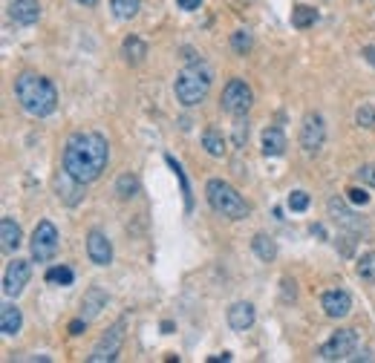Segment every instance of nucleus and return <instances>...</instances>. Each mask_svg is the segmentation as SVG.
I'll return each instance as SVG.
<instances>
[{
	"label": "nucleus",
	"mask_w": 375,
	"mask_h": 363,
	"mask_svg": "<svg viewBox=\"0 0 375 363\" xmlns=\"http://www.w3.org/2000/svg\"><path fill=\"white\" fill-rule=\"evenodd\" d=\"M107 162H110V145L101 133L96 130H81V133H72L67 145H64V159H61V167L78 179L90 185L96 182L104 170H107Z\"/></svg>",
	"instance_id": "nucleus-1"
},
{
	"label": "nucleus",
	"mask_w": 375,
	"mask_h": 363,
	"mask_svg": "<svg viewBox=\"0 0 375 363\" xmlns=\"http://www.w3.org/2000/svg\"><path fill=\"white\" fill-rule=\"evenodd\" d=\"M15 99L21 110L32 118H47L58 110V89L47 75L21 72L15 78Z\"/></svg>",
	"instance_id": "nucleus-2"
},
{
	"label": "nucleus",
	"mask_w": 375,
	"mask_h": 363,
	"mask_svg": "<svg viewBox=\"0 0 375 363\" xmlns=\"http://www.w3.org/2000/svg\"><path fill=\"white\" fill-rule=\"evenodd\" d=\"M211 69L202 67V64H188L179 75H177V84H174V93H177V101L182 107H199L205 99H208V89H211Z\"/></svg>",
	"instance_id": "nucleus-3"
},
{
	"label": "nucleus",
	"mask_w": 375,
	"mask_h": 363,
	"mask_svg": "<svg viewBox=\"0 0 375 363\" xmlns=\"http://www.w3.org/2000/svg\"><path fill=\"white\" fill-rule=\"evenodd\" d=\"M205 199L208 205H211L214 213L225 216V219H245L248 213H252V208H248V202L237 194V188H231L228 182L223 179H208V185H205Z\"/></svg>",
	"instance_id": "nucleus-4"
},
{
	"label": "nucleus",
	"mask_w": 375,
	"mask_h": 363,
	"mask_svg": "<svg viewBox=\"0 0 375 363\" xmlns=\"http://www.w3.org/2000/svg\"><path fill=\"white\" fill-rule=\"evenodd\" d=\"M29 248H32V262H50V259H55V254H58V228L50 219H40L35 225Z\"/></svg>",
	"instance_id": "nucleus-5"
},
{
	"label": "nucleus",
	"mask_w": 375,
	"mask_h": 363,
	"mask_svg": "<svg viewBox=\"0 0 375 363\" xmlns=\"http://www.w3.org/2000/svg\"><path fill=\"white\" fill-rule=\"evenodd\" d=\"M220 104H223V110H225L228 116L242 118L248 110H252V104H254V93H252V86H248L242 78H231V81L225 84V89H223Z\"/></svg>",
	"instance_id": "nucleus-6"
},
{
	"label": "nucleus",
	"mask_w": 375,
	"mask_h": 363,
	"mask_svg": "<svg viewBox=\"0 0 375 363\" xmlns=\"http://www.w3.org/2000/svg\"><path fill=\"white\" fill-rule=\"evenodd\" d=\"M358 352V335L355 329H338L323 346H320V360H352Z\"/></svg>",
	"instance_id": "nucleus-7"
},
{
	"label": "nucleus",
	"mask_w": 375,
	"mask_h": 363,
	"mask_svg": "<svg viewBox=\"0 0 375 363\" xmlns=\"http://www.w3.org/2000/svg\"><path fill=\"white\" fill-rule=\"evenodd\" d=\"M124 326H128V320H116L110 329H107V335L96 343V349H93V354H90V363H107V360H116L118 357V352H121V343H124Z\"/></svg>",
	"instance_id": "nucleus-8"
},
{
	"label": "nucleus",
	"mask_w": 375,
	"mask_h": 363,
	"mask_svg": "<svg viewBox=\"0 0 375 363\" xmlns=\"http://www.w3.org/2000/svg\"><path fill=\"white\" fill-rule=\"evenodd\" d=\"M323 142H326L323 116L320 113H306L303 116V124H301V147H303V153H309V156L320 153Z\"/></svg>",
	"instance_id": "nucleus-9"
},
{
	"label": "nucleus",
	"mask_w": 375,
	"mask_h": 363,
	"mask_svg": "<svg viewBox=\"0 0 375 363\" xmlns=\"http://www.w3.org/2000/svg\"><path fill=\"white\" fill-rule=\"evenodd\" d=\"M29 277H32V265H29L26 259H18V257H15V259L6 265V274H4V294H6V297H18V294L26 289Z\"/></svg>",
	"instance_id": "nucleus-10"
},
{
	"label": "nucleus",
	"mask_w": 375,
	"mask_h": 363,
	"mask_svg": "<svg viewBox=\"0 0 375 363\" xmlns=\"http://www.w3.org/2000/svg\"><path fill=\"white\" fill-rule=\"evenodd\" d=\"M320 308L329 320H344V317H349V311H352V297L344 289H329L320 297Z\"/></svg>",
	"instance_id": "nucleus-11"
},
{
	"label": "nucleus",
	"mask_w": 375,
	"mask_h": 363,
	"mask_svg": "<svg viewBox=\"0 0 375 363\" xmlns=\"http://www.w3.org/2000/svg\"><path fill=\"white\" fill-rule=\"evenodd\" d=\"M87 257H90V262L99 265V268H104V265L113 262V245H110V240H107L104 231L93 228V231L87 234Z\"/></svg>",
	"instance_id": "nucleus-12"
},
{
	"label": "nucleus",
	"mask_w": 375,
	"mask_h": 363,
	"mask_svg": "<svg viewBox=\"0 0 375 363\" xmlns=\"http://www.w3.org/2000/svg\"><path fill=\"white\" fill-rule=\"evenodd\" d=\"M228 326L234 329V332H248L254 326V320H257V311H254V306L252 303H245V300H240V303H234L231 308H228Z\"/></svg>",
	"instance_id": "nucleus-13"
},
{
	"label": "nucleus",
	"mask_w": 375,
	"mask_h": 363,
	"mask_svg": "<svg viewBox=\"0 0 375 363\" xmlns=\"http://www.w3.org/2000/svg\"><path fill=\"white\" fill-rule=\"evenodd\" d=\"M9 18L21 26H32L40 18V4L38 0H9Z\"/></svg>",
	"instance_id": "nucleus-14"
},
{
	"label": "nucleus",
	"mask_w": 375,
	"mask_h": 363,
	"mask_svg": "<svg viewBox=\"0 0 375 363\" xmlns=\"http://www.w3.org/2000/svg\"><path fill=\"white\" fill-rule=\"evenodd\" d=\"M104 306H107V291L93 286L84 291V297H81V317H84V320H96Z\"/></svg>",
	"instance_id": "nucleus-15"
},
{
	"label": "nucleus",
	"mask_w": 375,
	"mask_h": 363,
	"mask_svg": "<svg viewBox=\"0 0 375 363\" xmlns=\"http://www.w3.org/2000/svg\"><path fill=\"white\" fill-rule=\"evenodd\" d=\"M55 185H58V196H61L67 205H78L81 196H84V194H81V191H84V182L72 179L64 167H61V173H58V182H55Z\"/></svg>",
	"instance_id": "nucleus-16"
},
{
	"label": "nucleus",
	"mask_w": 375,
	"mask_h": 363,
	"mask_svg": "<svg viewBox=\"0 0 375 363\" xmlns=\"http://www.w3.org/2000/svg\"><path fill=\"white\" fill-rule=\"evenodd\" d=\"M0 240H4V254H15L23 242V231L21 225L12 219V216H4L0 219Z\"/></svg>",
	"instance_id": "nucleus-17"
},
{
	"label": "nucleus",
	"mask_w": 375,
	"mask_h": 363,
	"mask_svg": "<svg viewBox=\"0 0 375 363\" xmlns=\"http://www.w3.org/2000/svg\"><path fill=\"white\" fill-rule=\"evenodd\" d=\"M23 326V314L15 303H4L0 306V332H4L6 337H15Z\"/></svg>",
	"instance_id": "nucleus-18"
},
{
	"label": "nucleus",
	"mask_w": 375,
	"mask_h": 363,
	"mask_svg": "<svg viewBox=\"0 0 375 363\" xmlns=\"http://www.w3.org/2000/svg\"><path fill=\"white\" fill-rule=\"evenodd\" d=\"M286 153V133L280 127H266L263 130V156L277 159Z\"/></svg>",
	"instance_id": "nucleus-19"
},
{
	"label": "nucleus",
	"mask_w": 375,
	"mask_h": 363,
	"mask_svg": "<svg viewBox=\"0 0 375 363\" xmlns=\"http://www.w3.org/2000/svg\"><path fill=\"white\" fill-rule=\"evenodd\" d=\"M202 147L208 156H214V159H223L228 153V145H225V135L217 130V127H208L202 133Z\"/></svg>",
	"instance_id": "nucleus-20"
},
{
	"label": "nucleus",
	"mask_w": 375,
	"mask_h": 363,
	"mask_svg": "<svg viewBox=\"0 0 375 363\" xmlns=\"http://www.w3.org/2000/svg\"><path fill=\"white\" fill-rule=\"evenodd\" d=\"M121 52H124V61L136 67V64H142L147 58V43L139 35H128L124 43H121Z\"/></svg>",
	"instance_id": "nucleus-21"
},
{
	"label": "nucleus",
	"mask_w": 375,
	"mask_h": 363,
	"mask_svg": "<svg viewBox=\"0 0 375 363\" xmlns=\"http://www.w3.org/2000/svg\"><path fill=\"white\" fill-rule=\"evenodd\" d=\"M252 251H254L263 262H272V259L277 257V245H274V240H272L269 234H254V240H252Z\"/></svg>",
	"instance_id": "nucleus-22"
},
{
	"label": "nucleus",
	"mask_w": 375,
	"mask_h": 363,
	"mask_svg": "<svg viewBox=\"0 0 375 363\" xmlns=\"http://www.w3.org/2000/svg\"><path fill=\"white\" fill-rule=\"evenodd\" d=\"M139 9H142V0H110V12H113L118 21L136 18Z\"/></svg>",
	"instance_id": "nucleus-23"
},
{
	"label": "nucleus",
	"mask_w": 375,
	"mask_h": 363,
	"mask_svg": "<svg viewBox=\"0 0 375 363\" xmlns=\"http://www.w3.org/2000/svg\"><path fill=\"white\" fill-rule=\"evenodd\" d=\"M116 194H118V199H133L136 194H139V182H136V176L133 173H121L118 179H116Z\"/></svg>",
	"instance_id": "nucleus-24"
},
{
	"label": "nucleus",
	"mask_w": 375,
	"mask_h": 363,
	"mask_svg": "<svg viewBox=\"0 0 375 363\" xmlns=\"http://www.w3.org/2000/svg\"><path fill=\"white\" fill-rule=\"evenodd\" d=\"M315 21H318V12H315L312 6H306V4H301V6L291 9V26H298V29H309Z\"/></svg>",
	"instance_id": "nucleus-25"
},
{
	"label": "nucleus",
	"mask_w": 375,
	"mask_h": 363,
	"mask_svg": "<svg viewBox=\"0 0 375 363\" xmlns=\"http://www.w3.org/2000/svg\"><path fill=\"white\" fill-rule=\"evenodd\" d=\"M355 271H358V277L364 280V283H375V251H366V254H361L358 257V265H355Z\"/></svg>",
	"instance_id": "nucleus-26"
},
{
	"label": "nucleus",
	"mask_w": 375,
	"mask_h": 363,
	"mask_svg": "<svg viewBox=\"0 0 375 363\" xmlns=\"http://www.w3.org/2000/svg\"><path fill=\"white\" fill-rule=\"evenodd\" d=\"M72 280H75V274H72V268H67V265H52V268L47 271V283H50V286L67 289V286H72Z\"/></svg>",
	"instance_id": "nucleus-27"
},
{
	"label": "nucleus",
	"mask_w": 375,
	"mask_h": 363,
	"mask_svg": "<svg viewBox=\"0 0 375 363\" xmlns=\"http://www.w3.org/2000/svg\"><path fill=\"white\" fill-rule=\"evenodd\" d=\"M164 162L174 167V173H177V179H179V185H182V194H185V211H191V208H194V196H191V185H188V176H185L182 164H179L174 156H164Z\"/></svg>",
	"instance_id": "nucleus-28"
},
{
	"label": "nucleus",
	"mask_w": 375,
	"mask_h": 363,
	"mask_svg": "<svg viewBox=\"0 0 375 363\" xmlns=\"http://www.w3.org/2000/svg\"><path fill=\"white\" fill-rule=\"evenodd\" d=\"M252 32H245V29H237L234 35H231V50L237 52V55H245L248 50H252Z\"/></svg>",
	"instance_id": "nucleus-29"
},
{
	"label": "nucleus",
	"mask_w": 375,
	"mask_h": 363,
	"mask_svg": "<svg viewBox=\"0 0 375 363\" xmlns=\"http://www.w3.org/2000/svg\"><path fill=\"white\" fill-rule=\"evenodd\" d=\"M329 213L335 216L341 225H349V228H355V225H358V222L352 219V213L344 208V202H338V199H329Z\"/></svg>",
	"instance_id": "nucleus-30"
},
{
	"label": "nucleus",
	"mask_w": 375,
	"mask_h": 363,
	"mask_svg": "<svg viewBox=\"0 0 375 363\" xmlns=\"http://www.w3.org/2000/svg\"><path fill=\"white\" fill-rule=\"evenodd\" d=\"M355 121H358V127H364V130H375V107H372V104H361L358 113H355Z\"/></svg>",
	"instance_id": "nucleus-31"
},
{
	"label": "nucleus",
	"mask_w": 375,
	"mask_h": 363,
	"mask_svg": "<svg viewBox=\"0 0 375 363\" xmlns=\"http://www.w3.org/2000/svg\"><path fill=\"white\" fill-rule=\"evenodd\" d=\"M289 211H295V213H303L306 208H309V194L306 191H291L289 194Z\"/></svg>",
	"instance_id": "nucleus-32"
},
{
	"label": "nucleus",
	"mask_w": 375,
	"mask_h": 363,
	"mask_svg": "<svg viewBox=\"0 0 375 363\" xmlns=\"http://www.w3.org/2000/svg\"><path fill=\"white\" fill-rule=\"evenodd\" d=\"M245 142H248V121H245V116H242V118H237V124H234V147H245Z\"/></svg>",
	"instance_id": "nucleus-33"
},
{
	"label": "nucleus",
	"mask_w": 375,
	"mask_h": 363,
	"mask_svg": "<svg viewBox=\"0 0 375 363\" xmlns=\"http://www.w3.org/2000/svg\"><path fill=\"white\" fill-rule=\"evenodd\" d=\"M358 179L364 182V185L375 188V164H361V167H358Z\"/></svg>",
	"instance_id": "nucleus-34"
},
{
	"label": "nucleus",
	"mask_w": 375,
	"mask_h": 363,
	"mask_svg": "<svg viewBox=\"0 0 375 363\" xmlns=\"http://www.w3.org/2000/svg\"><path fill=\"white\" fill-rule=\"evenodd\" d=\"M347 194H349V202H352V205H366V202H369V194H366L364 188H349Z\"/></svg>",
	"instance_id": "nucleus-35"
},
{
	"label": "nucleus",
	"mask_w": 375,
	"mask_h": 363,
	"mask_svg": "<svg viewBox=\"0 0 375 363\" xmlns=\"http://www.w3.org/2000/svg\"><path fill=\"white\" fill-rule=\"evenodd\" d=\"M87 323H90V320H84V317H78V320H72V323H69V335H81V332L87 329Z\"/></svg>",
	"instance_id": "nucleus-36"
},
{
	"label": "nucleus",
	"mask_w": 375,
	"mask_h": 363,
	"mask_svg": "<svg viewBox=\"0 0 375 363\" xmlns=\"http://www.w3.org/2000/svg\"><path fill=\"white\" fill-rule=\"evenodd\" d=\"M177 6H179V9H185V12H194V9H199V6H202V0H177Z\"/></svg>",
	"instance_id": "nucleus-37"
},
{
	"label": "nucleus",
	"mask_w": 375,
	"mask_h": 363,
	"mask_svg": "<svg viewBox=\"0 0 375 363\" xmlns=\"http://www.w3.org/2000/svg\"><path fill=\"white\" fill-rule=\"evenodd\" d=\"M208 360H211V363H217V360H231V354H228V352H223V354H211Z\"/></svg>",
	"instance_id": "nucleus-38"
},
{
	"label": "nucleus",
	"mask_w": 375,
	"mask_h": 363,
	"mask_svg": "<svg viewBox=\"0 0 375 363\" xmlns=\"http://www.w3.org/2000/svg\"><path fill=\"white\" fill-rule=\"evenodd\" d=\"M312 234H318V237L323 240V237H326V231H323V225H312Z\"/></svg>",
	"instance_id": "nucleus-39"
},
{
	"label": "nucleus",
	"mask_w": 375,
	"mask_h": 363,
	"mask_svg": "<svg viewBox=\"0 0 375 363\" xmlns=\"http://www.w3.org/2000/svg\"><path fill=\"white\" fill-rule=\"evenodd\" d=\"M75 4H78V6H87V9H90V6H96V4H99V0H75Z\"/></svg>",
	"instance_id": "nucleus-40"
}]
</instances>
